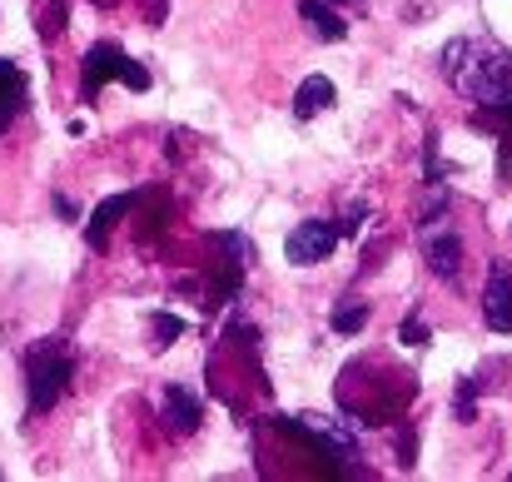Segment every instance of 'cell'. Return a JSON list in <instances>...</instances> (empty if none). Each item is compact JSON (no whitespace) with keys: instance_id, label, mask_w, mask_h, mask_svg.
I'll list each match as a JSON object with an SVG mask.
<instances>
[{"instance_id":"6da1fadb","label":"cell","mask_w":512,"mask_h":482,"mask_svg":"<svg viewBox=\"0 0 512 482\" xmlns=\"http://www.w3.org/2000/svg\"><path fill=\"white\" fill-rule=\"evenodd\" d=\"M438 70L453 85V95L473 105H498L512 95V50L483 35H458L438 50Z\"/></svg>"},{"instance_id":"9a60e30c","label":"cell","mask_w":512,"mask_h":482,"mask_svg":"<svg viewBox=\"0 0 512 482\" xmlns=\"http://www.w3.org/2000/svg\"><path fill=\"white\" fill-rule=\"evenodd\" d=\"M403 338H408V343H428V333H423L418 314H408V319H403Z\"/></svg>"},{"instance_id":"9c48e42d","label":"cell","mask_w":512,"mask_h":482,"mask_svg":"<svg viewBox=\"0 0 512 482\" xmlns=\"http://www.w3.org/2000/svg\"><path fill=\"white\" fill-rule=\"evenodd\" d=\"M25 105H30V80H25V70H20L15 60H0V135L25 115Z\"/></svg>"},{"instance_id":"2e32d148","label":"cell","mask_w":512,"mask_h":482,"mask_svg":"<svg viewBox=\"0 0 512 482\" xmlns=\"http://www.w3.org/2000/svg\"><path fill=\"white\" fill-rule=\"evenodd\" d=\"M60 15H65V5L55 0V5L45 10V25H40V30H45V35H55V30H60Z\"/></svg>"},{"instance_id":"8fae6325","label":"cell","mask_w":512,"mask_h":482,"mask_svg":"<svg viewBox=\"0 0 512 482\" xmlns=\"http://www.w3.org/2000/svg\"><path fill=\"white\" fill-rule=\"evenodd\" d=\"M299 15H304V20H309V30H314L319 40H329V45L348 35V20L334 10V0H299Z\"/></svg>"},{"instance_id":"ba28073f","label":"cell","mask_w":512,"mask_h":482,"mask_svg":"<svg viewBox=\"0 0 512 482\" xmlns=\"http://www.w3.org/2000/svg\"><path fill=\"white\" fill-rule=\"evenodd\" d=\"M160 418H165V428H170L174 438H189V433H199V423H204V403H199V393H189L184 383H170V388L160 393Z\"/></svg>"},{"instance_id":"3957f363","label":"cell","mask_w":512,"mask_h":482,"mask_svg":"<svg viewBox=\"0 0 512 482\" xmlns=\"http://www.w3.org/2000/svg\"><path fill=\"white\" fill-rule=\"evenodd\" d=\"M110 80H120V85H130V90H150V70H145L140 60H130L125 45L95 40V45L85 50V60H80V100H95Z\"/></svg>"},{"instance_id":"7a4b0ae2","label":"cell","mask_w":512,"mask_h":482,"mask_svg":"<svg viewBox=\"0 0 512 482\" xmlns=\"http://www.w3.org/2000/svg\"><path fill=\"white\" fill-rule=\"evenodd\" d=\"M75 378V343L70 338H35L25 348V403L30 413H50Z\"/></svg>"},{"instance_id":"e0dca14e","label":"cell","mask_w":512,"mask_h":482,"mask_svg":"<svg viewBox=\"0 0 512 482\" xmlns=\"http://www.w3.org/2000/svg\"><path fill=\"white\" fill-rule=\"evenodd\" d=\"M334 5H348V0H334Z\"/></svg>"},{"instance_id":"52a82bcc","label":"cell","mask_w":512,"mask_h":482,"mask_svg":"<svg viewBox=\"0 0 512 482\" xmlns=\"http://www.w3.org/2000/svg\"><path fill=\"white\" fill-rule=\"evenodd\" d=\"M483 323L493 333H512V269L503 259L488 264V284H483Z\"/></svg>"},{"instance_id":"277c9868","label":"cell","mask_w":512,"mask_h":482,"mask_svg":"<svg viewBox=\"0 0 512 482\" xmlns=\"http://www.w3.org/2000/svg\"><path fill=\"white\" fill-rule=\"evenodd\" d=\"M339 239H343L339 224H329V219H304V224L289 229V239H284V259L299 264V269L324 264V259L339 249Z\"/></svg>"},{"instance_id":"4fadbf2b","label":"cell","mask_w":512,"mask_h":482,"mask_svg":"<svg viewBox=\"0 0 512 482\" xmlns=\"http://www.w3.org/2000/svg\"><path fill=\"white\" fill-rule=\"evenodd\" d=\"M363 323H368V304H348V299H343L339 309L329 314V328H334V333H358Z\"/></svg>"},{"instance_id":"5bb4252c","label":"cell","mask_w":512,"mask_h":482,"mask_svg":"<svg viewBox=\"0 0 512 482\" xmlns=\"http://www.w3.org/2000/svg\"><path fill=\"white\" fill-rule=\"evenodd\" d=\"M179 328H184L179 319H170V314H160V319H155V333H160V338H155V348H170V343H174V333H179Z\"/></svg>"},{"instance_id":"5b68a950","label":"cell","mask_w":512,"mask_h":482,"mask_svg":"<svg viewBox=\"0 0 512 482\" xmlns=\"http://www.w3.org/2000/svg\"><path fill=\"white\" fill-rule=\"evenodd\" d=\"M289 428H294L304 443H319L329 458H358V438L348 433V423L329 418V413H299Z\"/></svg>"},{"instance_id":"8992f818","label":"cell","mask_w":512,"mask_h":482,"mask_svg":"<svg viewBox=\"0 0 512 482\" xmlns=\"http://www.w3.org/2000/svg\"><path fill=\"white\" fill-rule=\"evenodd\" d=\"M473 130H488L498 140V179L512 184V95L498 105H473Z\"/></svg>"},{"instance_id":"7c38bea8","label":"cell","mask_w":512,"mask_h":482,"mask_svg":"<svg viewBox=\"0 0 512 482\" xmlns=\"http://www.w3.org/2000/svg\"><path fill=\"white\" fill-rule=\"evenodd\" d=\"M135 199H140V194H115V199H105V204L95 209V219L85 224V239H90V249H105V234L120 224V214H125Z\"/></svg>"},{"instance_id":"30bf717a","label":"cell","mask_w":512,"mask_h":482,"mask_svg":"<svg viewBox=\"0 0 512 482\" xmlns=\"http://www.w3.org/2000/svg\"><path fill=\"white\" fill-rule=\"evenodd\" d=\"M334 100H339L334 80H329V75H309V80L294 90V115H299V120H319L324 110H334Z\"/></svg>"}]
</instances>
